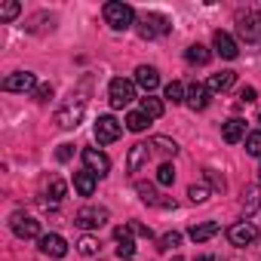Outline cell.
<instances>
[{
    "instance_id": "cell-18",
    "label": "cell",
    "mask_w": 261,
    "mask_h": 261,
    "mask_svg": "<svg viewBox=\"0 0 261 261\" xmlns=\"http://www.w3.org/2000/svg\"><path fill=\"white\" fill-rule=\"evenodd\" d=\"M221 139L227 142V145H237V142H243L246 139V123L243 120H227V123H221Z\"/></svg>"
},
{
    "instance_id": "cell-39",
    "label": "cell",
    "mask_w": 261,
    "mask_h": 261,
    "mask_svg": "<svg viewBox=\"0 0 261 261\" xmlns=\"http://www.w3.org/2000/svg\"><path fill=\"white\" fill-rule=\"evenodd\" d=\"M249 101H255V89L252 86H243L240 89V105H249Z\"/></svg>"
},
{
    "instance_id": "cell-24",
    "label": "cell",
    "mask_w": 261,
    "mask_h": 261,
    "mask_svg": "<svg viewBox=\"0 0 261 261\" xmlns=\"http://www.w3.org/2000/svg\"><path fill=\"white\" fill-rule=\"evenodd\" d=\"M142 114H145L148 120L163 117V101H160V98H154V95H145V98H142Z\"/></svg>"
},
{
    "instance_id": "cell-2",
    "label": "cell",
    "mask_w": 261,
    "mask_h": 261,
    "mask_svg": "<svg viewBox=\"0 0 261 261\" xmlns=\"http://www.w3.org/2000/svg\"><path fill=\"white\" fill-rule=\"evenodd\" d=\"M237 31L249 46H261V13H255V10L237 13Z\"/></svg>"
},
{
    "instance_id": "cell-37",
    "label": "cell",
    "mask_w": 261,
    "mask_h": 261,
    "mask_svg": "<svg viewBox=\"0 0 261 261\" xmlns=\"http://www.w3.org/2000/svg\"><path fill=\"white\" fill-rule=\"evenodd\" d=\"M129 230L139 233V237H145V240H151V237H154V230H151L148 224H142V221H133V224H129Z\"/></svg>"
},
{
    "instance_id": "cell-3",
    "label": "cell",
    "mask_w": 261,
    "mask_h": 261,
    "mask_svg": "<svg viewBox=\"0 0 261 261\" xmlns=\"http://www.w3.org/2000/svg\"><path fill=\"white\" fill-rule=\"evenodd\" d=\"M169 19L166 16H160V13H145L142 19H139V37L142 40H154V37H160V34H169Z\"/></svg>"
},
{
    "instance_id": "cell-29",
    "label": "cell",
    "mask_w": 261,
    "mask_h": 261,
    "mask_svg": "<svg viewBox=\"0 0 261 261\" xmlns=\"http://www.w3.org/2000/svg\"><path fill=\"white\" fill-rule=\"evenodd\" d=\"M246 154L261 157V129H258V133H249V136H246Z\"/></svg>"
},
{
    "instance_id": "cell-10",
    "label": "cell",
    "mask_w": 261,
    "mask_h": 261,
    "mask_svg": "<svg viewBox=\"0 0 261 261\" xmlns=\"http://www.w3.org/2000/svg\"><path fill=\"white\" fill-rule=\"evenodd\" d=\"M4 89L7 92H34L37 89V77L31 71H16V74L4 77Z\"/></svg>"
},
{
    "instance_id": "cell-44",
    "label": "cell",
    "mask_w": 261,
    "mask_h": 261,
    "mask_svg": "<svg viewBox=\"0 0 261 261\" xmlns=\"http://www.w3.org/2000/svg\"><path fill=\"white\" fill-rule=\"evenodd\" d=\"M258 178H261V169H258Z\"/></svg>"
},
{
    "instance_id": "cell-4",
    "label": "cell",
    "mask_w": 261,
    "mask_h": 261,
    "mask_svg": "<svg viewBox=\"0 0 261 261\" xmlns=\"http://www.w3.org/2000/svg\"><path fill=\"white\" fill-rule=\"evenodd\" d=\"M108 98H111V108H126L136 98V83L123 80V77H114L111 86H108Z\"/></svg>"
},
{
    "instance_id": "cell-6",
    "label": "cell",
    "mask_w": 261,
    "mask_h": 261,
    "mask_svg": "<svg viewBox=\"0 0 261 261\" xmlns=\"http://www.w3.org/2000/svg\"><path fill=\"white\" fill-rule=\"evenodd\" d=\"M105 221H108V209H105V206H83V209L74 215V224H77L80 230H98Z\"/></svg>"
},
{
    "instance_id": "cell-16",
    "label": "cell",
    "mask_w": 261,
    "mask_h": 261,
    "mask_svg": "<svg viewBox=\"0 0 261 261\" xmlns=\"http://www.w3.org/2000/svg\"><path fill=\"white\" fill-rule=\"evenodd\" d=\"M136 83L151 95V89L160 86V74H157V68H151V65H139V68H136Z\"/></svg>"
},
{
    "instance_id": "cell-36",
    "label": "cell",
    "mask_w": 261,
    "mask_h": 261,
    "mask_svg": "<svg viewBox=\"0 0 261 261\" xmlns=\"http://www.w3.org/2000/svg\"><path fill=\"white\" fill-rule=\"evenodd\" d=\"M178 243H181V233L172 230V233H163V237H160V246H157V249H160V252H169V249H175Z\"/></svg>"
},
{
    "instance_id": "cell-21",
    "label": "cell",
    "mask_w": 261,
    "mask_h": 261,
    "mask_svg": "<svg viewBox=\"0 0 261 261\" xmlns=\"http://www.w3.org/2000/svg\"><path fill=\"white\" fill-rule=\"evenodd\" d=\"M233 80H237V74L233 71H221V74H212L209 77V92H224V89H230L233 86Z\"/></svg>"
},
{
    "instance_id": "cell-28",
    "label": "cell",
    "mask_w": 261,
    "mask_h": 261,
    "mask_svg": "<svg viewBox=\"0 0 261 261\" xmlns=\"http://www.w3.org/2000/svg\"><path fill=\"white\" fill-rule=\"evenodd\" d=\"M19 13H22V4H16V0H7V4H0V22H13Z\"/></svg>"
},
{
    "instance_id": "cell-11",
    "label": "cell",
    "mask_w": 261,
    "mask_h": 261,
    "mask_svg": "<svg viewBox=\"0 0 261 261\" xmlns=\"http://www.w3.org/2000/svg\"><path fill=\"white\" fill-rule=\"evenodd\" d=\"M83 163H86V169L95 172L98 178H105V175L111 172V160H108L101 151H95V148H83Z\"/></svg>"
},
{
    "instance_id": "cell-23",
    "label": "cell",
    "mask_w": 261,
    "mask_h": 261,
    "mask_svg": "<svg viewBox=\"0 0 261 261\" xmlns=\"http://www.w3.org/2000/svg\"><path fill=\"white\" fill-rule=\"evenodd\" d=\"M185 59L191 62V65H209V59H212V53L203 46V43H194V46H188V53H185Z\"/></svg>"
},
{
    "instance_id": "cell-42",
    "label": "cell",
    "mask_w": 261,
    "mask_h": 261,
    "mask_svg": "<svg viewBox=\"0 0 261 261\" xmlns=\"http://www.w3.org/2000/svg\"><path fill=\"white\" fill-rule=\"evenodd\" d=\"M172 261H185V258H172Z\"/></svg>"
},
{
    "instance_id": "cell-27",
    "label": "cell",
    "mask_w": 261,
    "mask_h": 261,
    "mask_svg": "<svg viewBox=\"0 0 261 261\" xmlns=\"http://www.w3.org/2000/svg\"><path fill=\"white\" fill-rule=\"evenodd\" d=\"M163 95H166V101H172V105H181L188 92H185V86H181L178 80H172V83L166 86V92H163Z\"/></svg>"
},
{
    "instance_id": "cell-22",
    "label": "cell",
    "mask_w": 261,
    "mask_h": 261,
    "mask_svg": "<svg viewBox=\"0 0 261 261\" xmlns=\"http://www.w3.org/2000/svg\"><path fill=\"white\" fill-rule=\"evenodd\" d=\"M261 206V188L258 185H252V188H246L243 191V212H246V218L249 215H255V209Z\"/></svg>"
},
{
    "instance_id": "cell-13",
    "label": "cell",
    "mask_w": 261,
    "mask_h": 261,
    "mask_svg": "<svg viewBox=\"0 0 261 261\" xmlns=\"http://www.w3.org/2000/svg\"><path fill=\"white\" fill-rule=\"evenodd\" d=\"M185 101H188L191 111H206V108H209V86H203V83H191Z\"/></svg>"
},
{
    "instance_id": "cell-26",
    "label": "cell",
    "mask_w": 261,
    "mask_h": 261,
    "mask_svg": "<svg viewBox=\"0 0 261 261\" xmlns=\"http://www.w3.org/2000/svg\"><path fill=\"white\" fill-rule=\"evenodd\" d=\"M148 123H151V120H148L142 111H133V114L126 117V126L133 129V133H145V129H148Z\"/></svg>"
},
{
    "instance_id": "cell-31",
    "label": "cell",
    "mask_w": 261,
    "mask_h": 261,
    "mask_svg": "<svg viewBox=\"0 0 261 261\" xmlns=\"http://www.w3.org/2000/svg\"><path fill=\"white\" fill-rule=\"evenodd\" d=\"M175 181V169L169 166V163H163L160 169H157V185H163V188H169Z\"/></svg>"
},
{
    "instance_id": "cell-32",
    "label": "cell",
    "mask_w": 261,
    "mask_h": 261,
    "mask_svg": "<svg viewBox=\"0 0 261 261\" xmlns=\"http://www.w3.org/2000/svg\"><path fill=\"white\" fill-rule=\"evenodd\" d=\"M188 197H191V203H206L209 200V188L206 185H191L188 188Z\"/></svg>"
},
{
    "instance_id": "cell-35",
    "label": "cell",
    "mask_w": 261,
    "mask_h": 261,
    "mask_svg": "<svg viewBox=\"0 0 261 261\" xmlns=\"http://www.w3.org/2000/svg\"><path fill=\"white\" fill-rule=\"evenodd\" d=\"M65 191H68V185H65L62 178H53V181H49V200H56V203L65 200Z\"/></svg>"
},
{
    "instance_id": "cell-40",
    "label": "cell",
    "mask_w": 261,
    "mask_h": 261,
    "mask_svg": "<svg viewBox=\"0 0 261 261\" xmlns=\"http://www.w3.org/2000/svg\"><path fill=\"white\" fill-rule=\"evenodd\" d=\"M71 154H74V145H62V148L56 151V157H59L62 163H65V160H71Z\"/></svg>"
},
{
    "instance_id": "cell-43",
    "label": "cell",
    "mask_w": 261,
    "mask_h": 261,
    "mask_svg": "<svg viewBox=\"0 0 261 261\" xmlns=\"http://www.w3.org/2000/svg\"><path fill=\"white\" fill-rule=\"evenodd\" d=\"M258 123H261V114H258Z\"/></svg>"
},
{
    "instance_id": "cell-5",
    "label": "cell",
    "mask_w": 261,
    "mask_h": 261,
    "mask_svg": "<svg viewBox=\"0 0 261 261\" xmlns=\"http://www.w3.org/2000/svg\"><path fill=\"white\" fill-rule=\"evenodd\" d=\"M83 114H86V105L77 98V101H68V105H62L59 111H56V126L59 129H77L80 126V120H83Z\"/></svg>"
},
{
    "instance_id": "cell-20",
    "label": "cell",
    "mask_w": 261,
    "mask_h": 261,
    "mask_svg": "<svg viewBox=\"0 0 261 261\" xmlns=\"http://www.w3.org/2000/svg\"><path fill=\"white\" fill-rule=\"evenodd\" d=\"M218 230H221L218 221H200V224H194V227L188 230V237H191L194 243H206V240H212Z\"/></svg>"
},
{
    "instance_id": "cell-41",
    "label": "cell",
    "mask_w": 261,
    "mask_h": 261,
    "mask_svg": "<svg viewBox=\"0 0 261 261\" xmlns=\"http://www.w3.org/2000/svg\"><path fill=\"white\" fill-rule=\"evenodd\" d=\"M197 261H215V258H212V255H200Z\"/></svg>"
},
{
    "instance_id": "cell-1",
    "label": "cell",
    "mask_w": 261,
    "mask_h": 261,
    "mask_svg": "<svg viewBox=\"0 0 261 261\" xmlns=\"http://www.w3.org/2000/svg\"><path fill=\"white\" fill-rule=\"evenodd\" d=\"M105 22L114 28V31H129L136 25V10L129 4H120V0H111V4H105Z\"/></svg>"
},
{
    "instance_id": "cell-30",
    "label": "cell",
    "mask_w": 261,
    "mask_h": 261,
    "mask_svg": "<svg viewBox=\"0 0 261 261\" xmlns=\"http://www.w3.org/2000/svg\"><path fill=\"white\" fill-rule=\"evenodd\" d=\"M151 148H157L160 154H172V157L178 154V145H175V142H169V139H163V136H157V139L151 142Z\"/></svg>"
},
{
    "instance_id": "cell-25",
    "label": "cell",
    "mask_w": 261,
    "mask_h": 261,
    "mask_svg": "<svg viewBox=\"0 0 261 261\" xmlns=\"http://www.w3.org/2000/svg\"><path fill=\"white\" fill-rule=\"evenodd\" d=\"M136 191H139L142 203H148V206H160V194H157V188H154V185L139 181V185H136Z\"/></svg>"
},
{
    "instance_id": "cell-38",
    "label": "cell",
    "mask_w": 261,
    "mask_h": 261,
    "mask_svg": "<svg viewBox=\"0 0 261 261\" xmlns=\"http://www.w3.org/2000/svg\"><path fill=\"white\" fill-rule=\"evenodd\" d=\"M34 98H37V101H49V98H53V86H49V83H40V86L34 89Z\"/></svg>"
},
{
    "instance_id": "cell-7",
    "label": "cell",
    "mask_w": 261,
    "mask_h": 261,
    "mask_svg": "<svg viewBox=\"0 0 261 261\" xmlns=\"http://www.w3.org/2000/svg\"><path fill=\"white\" fill-rule=\"evenodd\" d=\"M10 227H13V233L19 240H40V221L31 218V215H25V212H16L10 218Z\"/></svg>"
},
{
    "instance_id": "cell-8",
    "label": "cell",
    "mask_w": 261,
    "mask_h": 261,
    "mask_svg": "<svg viewBox=\"0 0 261 261\" xmlns=\"http://www.w3.org/2000/svg\"><path fill=\"white\" fill-rule=\"evenodd\" d=\"M120 136H123V126H120L111 114H105V117L95 120V139H98V145H111V142H117Z\"/></svg>"
},
{
    "instance_id": "cell-14",
    "label": "cell",
    "mask_w": 261,
    "mask_h": 261,
    "mask_svg": "<svg viewBox=\"0 0 261 261\" xmlns=\"http://www.w3.org/2000/svg\"><path fill=\"white\" fill-rule=\"evenodd\" d=\"M212 43H215V53L221 56V59H237L240 56V49H237V43H233V37L227 34V31H215L212 34Z\"/></svg>"
},
{
    "instance_id": "cell-34",
    "label": "cell",
    "mask_w": 261,
    "mask_h": 261,
    "mask_svg": "<svg viewBox=\"0 0 261 261\" xmlns=\"http://www.w3.org/2000/svg\"><path fill=\"white\" fill-rule=\"evenodd\" d=\"M203 178L209 181V188H212V191H224V188H227V185H224V178H221L215 169H203Z\"/></svg>"
},
{
    "instance_id": "cell-33",
    "label": "cell",
    "mask_w": 261,
    "mask_h": 261,
    "mask_svg": "<svg viewBox=\"0 0 261 261\" xmlns=\"http://www.w3.org/2000/svg\"><path fill=\"white\" fill-rule=\"evenodd\" d=\"M77 249H80V255H95L98 252V240L95 237H80V243H77Z\"/></svg>"
},
{
    "instance_id": "cell-12",
    "label": "cell",
    "mask_w": 261,
    "mask_h": 261,
    "mask_svg": "<svg viewBox=\"0 0 261 261\" xmlns=\"http://www.w3.org/2000/svg\"><path fill=\"white\" fill-rule=\"evenodd\" d=\"M37 243H40V252L49 255V258H65V255H68V243H65V237H59V233H43Z\"/></svg>"
},
{
    "instance_id": "cell-17",
    "label": "cell",
    "mask_w": 261,
    "mask_h": 261,
    "mask_svg": "<svg viewBox=\"0 0 261 261\" xmlns=\"http://www.w3.org/2000/svg\"><path fill=\"white\" fill-rule=\"evenodd\" d=\"M114 240H117V255H120V258H133V252H136L133 230H129V227H117V230H114Z\"/></svg>"
},
{
    "instance_id": "cell-9",
    "label": "cell",
    "mask_w": 261,
    "mask_h": 261,
    "mask_svg": "<svg viewBox=\"0 0 261 261\" xmlns=\"http://www.w3.org/2000/svg\"><path fill=\"white\" fill-rule=\"evenodd\" d=\"M227 240H230V246L243 249V246H249V243L258 240V227L252 221H237L233 227H227Z\"/></svg>"
},
{
    "instance_id": "cell-15",
    "label": "cell",
    "mask_w": 261,
    "mask_h": 261,
    "mask_svg": "<svg viewBox=\"0 0 261 261\" xmlns=\"http://www.w3.org/2000/svg\"><path fill=\"white\" fill-rule=\"evenodd\" d=\"M148 157H151V145H133V148H129V157H126V169L129 172H139L145 163H148Z\"/></svg>"
},
{
    "instance_id": "cell-19",
    "label": "cell",
    "mask_w": 261,
    "mask_h": 261,
    "mask_svg": "<svg viewBox=\"0 0 261 261\" xmlns=\"http://www.w3.org/2000/svg\"><path fill=\"white\" fill-rule=\"evenodd\" d=\"M95 181H98V175H95V172H89V169L74 172V188H77V194H80V197H92V194H95Z\"/></svg>"
}]
</instances>
